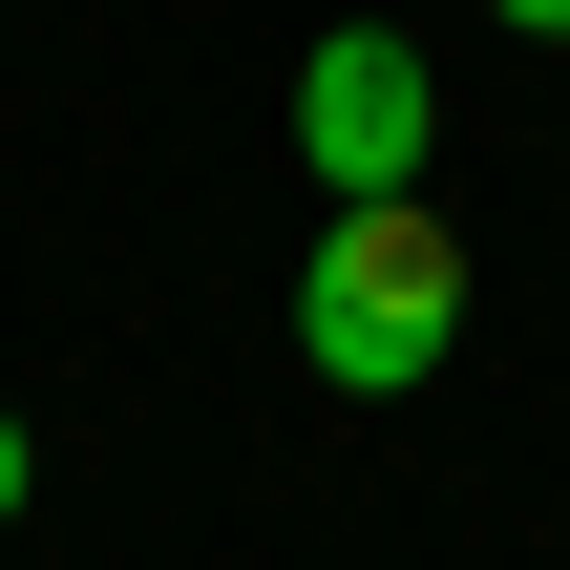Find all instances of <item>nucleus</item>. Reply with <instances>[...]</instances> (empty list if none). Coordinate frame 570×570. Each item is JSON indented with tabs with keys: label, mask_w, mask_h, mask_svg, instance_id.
I'll use <instances>...</instances> for the list:
<instances>
[{
	"label": "nucleus",
	"mask_w": 570,
	"mask_h": 570,
	"mask_svg": "<svg viewBox=\"0 0 570 570\" xmlns=\"http://www.w3.org/2000/svg\"><path fill=\"white\" fill-rule=\"evenodd\" d=\"M444 338H465V233H444L423 190L317 212V254H296V360H317L338 402H423Z\"/></svg>",
	"instance_id": "f257e3e1"
},
{
	"label": "nucleus",
	"mask_w": 570,
	"mask_h": 570,
	"mask_svg": "<svg viewBox=\"0 0 570 570\" xmlns=\"http://www.w3.org/2000/svg\"><path fill=\"white\" fill-rule=\"evenodd\" d=\"M423 148H444L423 42H402V21H317V63H296V169L360 212V190H423Z\"/></svg>",
	"instance_id": "f03ea898"
},
{
	"label": "nucleus",
	"mask_w": 570,
	"mask_h": 570,
	"mask_svg": "<svg viewBox=\"0 0 570 570\" xmlns=\"http://www.w3.org/2000/svg\"><path fill=\"white\" fill-rule=\"evenodd\" d=\"M21 465H42V444H21V423H0V529H21Z\"/></svg>",
	"instance_id": "7ed1b4c3"
},
{
	"label": "nucleus",
	"mask_w": 570,
	"mask_h": 570,
	"mask_svg": "<svg viewBox=\"0 0 570 570\" xmlns=\"http://www.w3.org/2000/svg\"><path fill=\"white\" fill-rule=\"evenodd\" d=\"M508 21H529V42H570V0H508Z\"/></svg>",
	"instance_id": "20e7f679"
}]
</instances>
